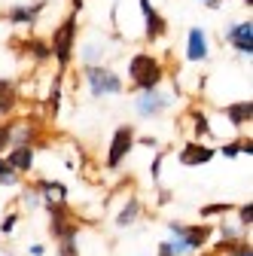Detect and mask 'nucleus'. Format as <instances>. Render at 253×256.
I'll return each mask as SVG.
<instances>
[{"instance_id":"f257e3e1","label":"nucleus","mask_w":253,"mask_h":256,"mask_svg":"<svg viewBox=\"0 0 253 256\" xmlns=\"http://www.w3.org/2000/svg\"><path fill=\"white\" fill-rule=\"evenodd\" d=\"M128 80H132L134 92H152L165 80V64L150 52H138L128 61Z\"/></svg>"},{"instance_id":"f03ea898","label":"nucleus","mask_w":253,"mask_h":256,"mask_svg":"<svg viewBox=\"0 0 253 256\" xmlns=\"http://www.w3.org/2000/svg\"><path fill=\"white\" fill-rule=\"evenodd\" d=\"M76 30H80L76 12L64 16V18H61V24L52 30L49 49H52V58L58 61V70H68V64H70L74 55H76Z\"/></svg>"},{"instance_id":"7ed1b4c3","label":"nucleus","mask_w":253,"mask_h":256,"mask_svg":"<svg viewBox=\"0 0 253 256\" xmlns=\"http://www.w3.org/2000/svg\"><path fill=\"white\" fill-rule=\"evenodd\" d=\"M168 229H171L174 241H180L186 256L204 250L210 244V238H214V226H210V222H192V226H189V222H180V220H168Z\"/></svg>"},{"instance_id":"20e7f679","label":"nucleus","mask_w":253,"mask_h":256,"mask_svg":"<svg viewBox=\"0 0 253 256\" xmlns=\"http://www.w3.org/2000/svg\"><path fill=\"white\" fill-rule=\"evenodd\" d=\"M82 76L88 82V92L92 98H107V94H119L125 88L122 76L110 68H104V64H92V68H82Z\"/></svg>"},{"instance_id":"39448f33","label":"nucleus","mask_w":253,"mask_h":256,"mask_svg":"<svg viewBox=\"0 0 253 256\" xmlns=\"http://www.w3.org/2000/svg\"><path fill=\"white\" fill-rule=\"evenodd\" d=\"M46 214H49V232L55 241L68 238V235H80V220L74 216L68 202H43Z\"/></svg>"},{"instance_id":"423d86ee","label":"nucleus","mask_w":253,"mask_h":256,"mask_svg":"<svg viewBox=\"0 0 253 256\" xmlns=\"http://www.w3.org/2000/svg\"><path fill=\"white\" fill-rule=\"evenodd\" d=\"M138 144V134H134V125H119L113 132V140H110V150H107V158H104V168L107 171H116L125 156H128Z\"/></svg>"},{"instance_id":"0eeeda50","label":"nucleus","mask_w":253,"mask_h":256,"mask_svg":"<svg viewBox=\"0 0 253 256\" xmlns=\"http://www.w3.org/2000/svg\"><path fill=\"white\" fill-rule=\"evenodd\" d=\"M171 104H174V94H171V92L152 88V92H140V94H138L134 110H138L140 119H156V116H162L165 110H171Z\"/></svg>"},{"instance_id":"6e6552de","label":"nucleus","mask_w":253,"mask_h":256,"mask_svg":"<svg viewBox=\"0 0 253 256\" xmlns=\"http://www.w3.org/2000/svg\"><path fill=\"white\" fill-rule=\"evenodd\" d=\"M210 158H216V150L202 144V140H186L177 152V162L183 168H198V165H208Z\"/></svg>"},{"instance_id":"1a4fd4ad","label":"nucleus","mask_w":253,"mask_h":256,"mask_svg":"<svg viewBox=\"0 0 253 256\" xmlns=\"http://www.w3.org/2000/svg\"><path fill=\"white\" fill-rule=\"evenodd\" d=\"M140 4V12H144V22H146V28H144V34H146V40L150 43H156V40H162L165 34H168V22H165V16L156 10L150 0H138Z\"/></svg>"},{"instance_id":"9d476101","label":"nucleus","mask_w":253,"mask_h":256,"mask_svg":"<svg viewBox=\"0 0 253 256\" xmlns=\"http://www.w3.org/2000/svg\"><path fill=\"white\" fill-rule=\"evenodd\" d=\"M223 37H226V43L235 52L250 55L253 52V22H235V24H229Z\"/></svg>"},{"instance_id":"9b49d317","label":"nucleus","mask_w":253,"mask_h":256,"mask_svg":"<svg viewBox=\"0 0 253 256\" xmlns=\"http://www.w3.org/2000/svg\"><path fill=\"white\" fill-rule=\"evenodd\" d=\"M43 10H46V0H37V4H16L6 12V22L10 24H18V28H34L40 22V12Z\"/></svg>"},{"instance_id":"f8f14e48","label":"nucleus","mask_w":253,"mask_h":256,"mask_svg":"<svg viewBox=\"0 0 253 256\" xmlns=\"http://www.w3.org/2000/svg\"><path fill=\"white\" fill-rule=\"evenodd\" d=\"M4 158H6V165H10L18 177L34 171V146H10V150L4 152Z\"/></svg>"},{"instance_id":"ddd939ff","label":"nucleus","mask_w":253,"mask_h":256,"mask_svg":"<svg viewBox=\"0 0 253 256\" xmlns=\"http://www.w3.org/2000/svg\"><path fill=\"white\" fill-rule=\"evenodd\" d=\"M140 214H144V202L138 196H128V198H125V204L116 210L113 222H116L119 229H128V226H134V222L140 220Z\"/></svg>"},{"instance_id":"4468645a","label":"nucleus","mask_w":253,"mask_h":256,"mask_svg":"<svg viewBox=\"0 0 253 256\" xmlns=\"http://www.w3.org/2000/svg\"><path fill=\"white\" fill-rule=\"evenodd\" d=\"M37 192H40V198L43 202H68V186L61 183V180H49V177H37L34 183Z\"/></svg>"},{"instance_id":"2eb2a0df","label":"nucleus","mask_w":253,"mask_h":256,"mask_svg":"<svg viewBox=\"0 0 253 256\" xmlns=\"http://www.w3.org/2000/svg\"><path fill=\"white\" fill-rule=\"evenodd\" d=\"M223 113H226L229 125H235V128H244V125H250V119H253V104H250V98H244V101L226 104V107H223Z\"/></svg>"},{"instance_id":"dca6fc26","label":"nucleus","mask_w":253,"mask_h":256,"mask_svg":"<svg viewBox=\"0 0 253 256\" xmlns=\"http://www.w3.org/2000/svg\"><path fill=\"white\" fill-rule=\"evenodd\" d=\"M186 58L189 61H204L208 58V34L202 28H192L186 37Z\"/></svg>"},{"instance_id":"f3484780","label":"nucleus","mask_w":253,"mask_h":256,"mask_svg":"<svg viewBox=\"0 0 253 256\" xmlns=\"http://www.w3.org/2000/svg\"><path fill=\"white\" fill-rule=\"evenodd\" d=\"M22 101V94L12 80H0V116H12Z\"/></svg>"},{"instance_id":"a211bd4d","label":"nucleus","mask_w":253,"mask_h":256,"mask_svg":"<svg viewBox=\"0 0 253 256\" xmlns=\"http://www.w3.org/2000/svg\"><path fill=\"white\" fill-rule=\"evenodd\" d=\"M22 46H24V52H28L30 58H34V61H49V58H52L49 43H46V40H40V37H28Z\"/></svg>"},{"instance_id":"6ab92c4d","label":"nucleus","mask_w":253,"mask_h":256,"mask_svg":"<svg viewBox=\"0 0 253 256\" xmlns=\"http://www.w3.org/2000/svg\"><path fill=\"white\" fill-rule=\"evenodd\" d=\"M216 253H226V256H253V247H250V238H241V241H232V244H214Z\"/></svg>"},{"instance_id":"aec40b11","label":"nucleus","mask_w":253,"mask_h":256,"mask_svg":"<svg viewBox=\"0 0 253 256\" xmlns=\"http://www.w3.org/2000/svg\"><path fill=\"white\" fill-rule=\"evenodd\" d=\"M232 210H235V204H229V202H214V204L198 208V216H202V222H204V220H210V216H223V214H232Z\"/></svg>"},{"instance_id":"412c9836","label":"nucleus","mask_w":253,"mask_h":256,"mask_svg":"<svg viewBox=\"0 0 253 256\" xmlns=\"http://www.w3.org/2000/svg\"><path fill=\"white\" fill-rule=\"evenodd\" d=\"M18 202H22L28 210H37V208H43V198H40V192H37L34 186H22V196H18Z\"/></svg>"},{"instance_id":"4be33fe9","label":"nucleus","mask_w":253,"mask_h":256,"mask_svg":"<svg viewBox=\"0 0 253 256\" xmlns=\"http://www.w3.org/2000/svg\"><path fill=\"white\" fill-rule=\"evenodd\" d=\"M189 119H192L196 138H208V134H210V125H208V113H204V110H192V113H189Z\"/></svg>"},{"instance_id":"5701e85b","label":"nucleus","mask_w":253,"mask_h":256,"mask_svg":"<svg viewBox=\"0 0 253 256\" xmlns=\"http://www.w3.org/2000/svg\"><path fill=\"white\" fill-rule=\"evenodd\" d=\"M241 238H244V229H241V226L220 222V244H232V241H241Z\"/></svg>"},{"instance_id":"b1692460","label":"nucleus","mask_w":253,"mask_h":256,"mask_svg":"<svg viewBox=\"0 0 253 256\" xmlns=\"http://www.w3.org/2000/svg\"><path fill=\"white\" fill-rule=\"evenodd\" d=\"M12 146V119H0V156Z\"/></svg>"},{"instance_id":"393cba45","label":"nucleus","mask_w":253,"mask_h":256,"mask_svg":"<svg viewBox=\"0 0 253 256\" xmlns=\"http://www.w3.org/2000/svg\"><path fill=\"white\" fill-rule=\"evenodd\" d=\"M98 55H104V46L98 49V43H86V46L80 49V58L86 61V68H92V64L98 61Z\"/></svg>"},{"instance_id":"a878e982","label":"nucleus","mask_w":253,"mask_h":256,"mask_svg":"<svg viewBox=\"0 0 253 256\" xmlns=\"http://www.w3.org/2000/svg\"><path fill=\"white\" fill-rule=\"evenodd\" d=\"M58 256H80V247H76V235H68L58 241Z\"/></svg>"},{"instance_id":"bb28decb","label":"nucleus","mask_w":253,"mask_h":256,"mask_svg":"<svg viewBox=\"0 0 253 256\" xmlns=\"http://www.w3.org/2000/svg\"><path fill=\"white\" fill-rule=\"evenodd\" d=\"M235 214H238V226H241V229H250V222H253V204L244 202V204L235 208Z\"/></svg>"},{"instance_id":"cd10ccee","label":"nucleus","mask_w":253,"mask_h":256,"mask_svg":"<svg viewBox=\"0 0 253 256\" xmlns=\"http://www.w3.org/2000/svg\"><path fill=\"white\" fill-rule=\"evenodd\" d=\"M18 220H22V214H18V210H10L4 220H0V232H4V235H12L16 226H18Z\"/></svg>"},{"instance_id":"c85d7f7f","label":"nucleus","mask_w":253,"mask_h":256,"mask_svg":"<svg viewBox=\"0 0 253 256\" xmlns=\"http://www.w3.org/2000/svg\"><path fill=\"white\" fill-rule=\"evenodd\" d=\"M162 162H165V152H159L152 158V165H150V177H152L156 186H159V177H162Z\"/></svg>"},{"instance_id":"c756f323","label":"nucleus","mask_w":253,"mask_h":256,"mask_svg":"<svg viewBox=\"0 0 253 256\" xmlns=\"http://www.w3.org/2000/svg\"><path fill=\"white\" fill-rule=\"evenodd\" d=\"M216 152H220V156H226V158H235V156H241V152H238V140H232V144H223V146H220Z\"/></svg>"},{"instance_id":"7c9ffc66","label":"nucleus","mask_w":253,"mask_h":256,"mask_svg":"<svg viewBox=\"0 0 253 256\" xmlns=\"http://www.w3.org/2000/svg\"><path fill=\"white\" fill-rule=\"evenodd\" d=\"M156 256H177V253H174V244H171V241H159V247H156Z\"/></svg>"},{"instance_id":"2f4dec72","label":"nucleus","mask_w":253,"mask_h":256,"mask_svg":"<svg viewBox=\"0 0 253 256\" xmlns=\"http://www.w3.org/2000/svg\"><path fill=\"white\" fill-rule=\"evenodd\" d=\"M238 152H241V156H250V152H253V140H250V138L238 140Z\"/></svg>"},{"instance_id":"473e14b6","label":"nucleus","mask_w":253,"mask_h":256,"mask_svg":"<svg viewBox=\"0 0 253 256\" xmlns=\"http://www.w3.org/2000/svg\"><path fill=\"white\" fill-rule=\"evenodd\" d=\"M156 192H159V204H168L174 196H171V189H162V186H156Z\"/></svg>"},{"instance_id":"72a5a7b5","label":"nucleus","mask_w":253,"mask_h":256,"mask_svg":"<svg viewBox=\"0 0 253 256\" xmlns=\"http://www.w3.org/2000/svg\"><path fill=\"white\" fill-rule=\"evenodd\" d=\"M43 253H46L43 244H30V256H43Z\"/></svg>"},{"instance_id":"f704fd0d","label":"nucleus","mask_w":253,"mask_h":256,"mask_svg":"<svg viewBox=\"0 0 253 256\" xmlns=\"http://www.w3.org/2000/svg\"><path fill=\"white\" fill-rule=\"evenodd\" d=\"M140 144H144V146H159V140H156V138H144Z\"/></svg>"},{"instance_id":"c9c22d12","label":"nucleus","mask_w":253,"mask_h":256,"mask_svg":"<svg viewBox=\"0 0 253 256\" xmlns=\"http://www.w3.org/2000/svg\"><path fill=\"white\" fill-rule=\"evenodd\" d=\"M70 4H74V12H76V10H82V4H86V0H70Z\"/></svg>"},{"instance_id":"e433bc0d","label":"nucleus","mask_w":253,"mask_h":256,"mask_svg":"<svg viewBox=\"0 0 253 256\" xmlns=\"http://www.w3.org/2000/svg\"><path fill=\"white\" fill-rule=\"evenodd\" d=\"M244 4H247V6H250V4H253V0H244Z\"/></svg>"},{"instance_id":"4c0bfd02","label":"nucleus","mask_w":253,"mask_h":256,"mask_svg":"<svg viewBox=\"0 0 253 256\" xmlns=\"http://www.w3.org/2000/svg\"><path fill=\"white\" fill-rule=\"evenodd\" d=\"M202 4H210V0H202Z\"/></svg>"}]
</instances>
